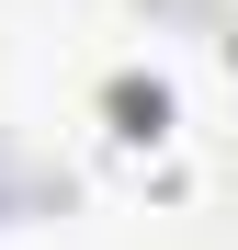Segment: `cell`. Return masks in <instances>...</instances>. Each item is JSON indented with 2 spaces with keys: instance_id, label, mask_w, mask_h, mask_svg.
<instances>
[{
  "instance_id": "cell-2",
  "label": "cell",
  "mask_w": 238,
  "mask_h": 250,
  "mask_svg": "<svg viewBox=\"0 0 238 250\" xmlns=\"http://www.w3.org/2000/svg\"><path fill=\"white\" fill-rule=\"evenodd\" d=\"M216 80H227V103H238V12H227V34H216Z\"/></svg>"
},
{
  "instance_id": "cell-1",
  "label": "cell",
  "mask_w": 238,
  "mask_h": 250,
  "mask_svg": "<svg viewBox=\"0 0 238 250\" xmlns=\"http://www.w3.org/2000/svg\"><path fill=\"white\" fill-rule=\"evenodd\" d=\"M102 137L125 148V171L147 182V159L182 137V125H170V91H159V80H136V68H125V80H102ZM159 171H170V159H159Z\"/></svg>"
}]
</instances>
